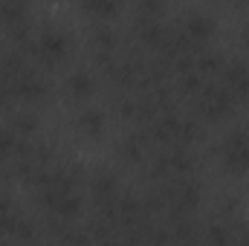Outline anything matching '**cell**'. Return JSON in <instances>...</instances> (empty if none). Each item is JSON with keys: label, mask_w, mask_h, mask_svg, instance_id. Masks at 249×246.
I'll return each instance as SVG.
<instances>
[{"label": "cell", "mask_w": 249, "mask_h": 246, "mask_svg": "<svg viewBox=\"0 0 249 246\" xmlns=\"http://www.w3.org/2000/svg\"><path fill=\"white\" fill-rule=\"evenodd\" d=\"M220 162L232 177H247L249 174V133L235 130L223 139L220 148Z\"/></svg>", "instance_id": "obj_1"}, {"label": "cell", "mask_w": 249, "mask_h": 246, "mask_svg": "<svg viewBox=\"0 0 249 246\" xmlns=\"http://www.w3.org/2000/svg\"><path fill=\"white\" fill-rule=\"evenodd\" d=\"M35 53L44 64H61L70 55V35L58 26H47L35 38Z\"/></svg>", "instance_id": "obj_2"}, {"label": "cell", "mask_w": 249, "mask_h": 246, "mask_svg": "<svg viewBox=\"0 0 249 246\" xmlns=\"http://www.w3.org/2000/svg\"><path fill=\"white\" fill-rule=\"evenodd\" d=\"M75 130L87 139H102L107 133V113L102 107H93V105H84L78 113H75Z\"/></svg>", "instance_id": "obj_3"}, {"label": "cell", "mask_w": 249, "mask_h": 246, "mask_svg": "<svg viewBox=\"0 0 249 246\" xmlns=\"http://www.w3.org/2000/svg\"><path fill=\"white\" fill-rule=\"evenodd\" d=\"M214 20L203 12H191L183 20V38H188L191 44H209L214 38Z\"/></svg>", "instance_id": "obj_4"}, {"label": "cell", "mask_w": 249, "mask_h": 246, "mask_svg": "<svg viewBox=\"0 0 249 246\" xmlns=\"http://www.w3.org/2000/svg\"><path fill=\"white\" fill-rule=\"evenodd\" d=\"M64 87H67V96H70L72 102H78V105H84V102L96 93V81H93V75H90L87 70H72V72L67 75Z\"/></svg>", "instance_id": "obj_5"}, {"label": "cell", "mask_w": 249, "mask_h": 246, "mask_svg": "<svg viewBox=\"0 0 249 246\" xmlns=\"http://www.w3.org/2000/svg\"><path fill=\"white\" fill-rule=\"evenodd\" d=\"M223 84H226L235 96L247 99V96H249V64L232 61L226 70H223Z\"/></svg>", "instance_id": "obj_6"}, {"label": "cell", "mask_w": 249, "mask_h": 246, "mask_svg": "<svg viewBox=\"0 0 249 246\" xmlns=\"http://www.w3.org/2000/svg\"><path fill=\"white\" fill-rule=\"evenodd\" d=\"M81 6H84V12H87L90 18H96V20L107 23V20L119 18L124 0H81Z\"/></svg>", "instance_id": "obj_7"}, {"label": "cell", "mask_w": 249, "mask_h": 246, "mask_svg": "<svg viewBox=\"0 0 249 246\" xmlns=\"http://www.w3.org/2000/svg\"><path fill=\"white\" fill-rule=\"evenodd\" d=\"M241 44H244V50L249 53V26H244V32H241Z\"/></svg>", "instance_id": "obj_8"}]
</instances>
